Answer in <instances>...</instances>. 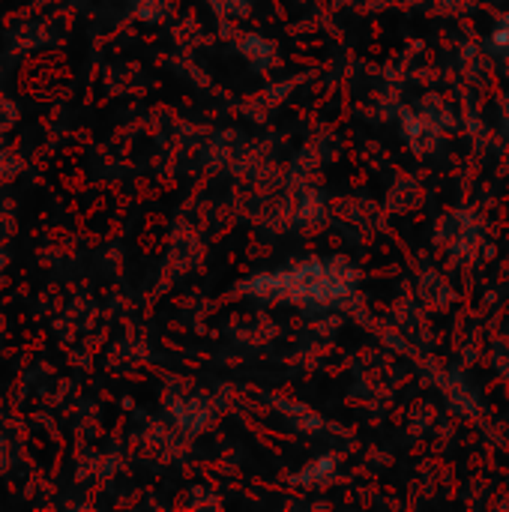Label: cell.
Here are the masks:
<instances>
[]
</instances>
